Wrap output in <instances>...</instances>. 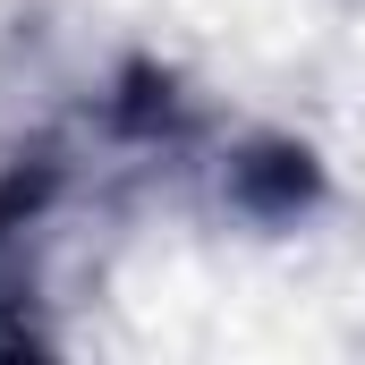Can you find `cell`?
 I'll use <instances>...</instances> for the list:
<instances>
[{
    "label": "cell",
    "mask_w": 365,
    "mask_h": 365,
    "mask_svg": "<svg viewBox=\"0 0 365 365\" xmlns=\"http://www.w3.org/2000/svg\"><path fill=\"white\" fill-rule=\"evenodd\" d=\"M221 204L255 230H289L323 204V162L297 136H238L221 153Z\"/></svg>",
    "instance_id": "obj_1"
},
{
    "label": "cell",
    "mask_w": 365,
    "mask_h": 365,
    "mask_svg": "<svg viewBox=\"0 0 365 365\" xmlns=\"http://www.w3.org/2000/svg\"><path fill=\"white\" fill-rule=\"evenodd\" d=\"M34 349H51V340H43L26 314H9V323H0V357H34Z\"/></svg>",
    "instance_id": "obj_3"
},
{
    "label": "cell",
    "mask_w": 365,
    "mask_h": 365,
    "mask_svg": "<svg viewBox=\"0 0 365 365\" xmlns=\"http://www.w3.org/2000/svg\"><path fill=\"white\" fill-rule=\"evenodd\" d=\"M60 187H68V162H60V153H17V162L0 170V255H9L26 230H43V212L60 204Z\"/></svg>",
    "instance_id": "obj_2"
}]
</instances>
